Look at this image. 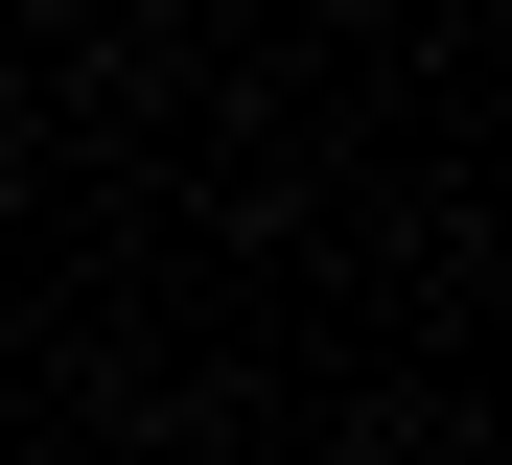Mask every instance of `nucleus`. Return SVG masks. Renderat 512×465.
<instances>
[]
</instances>
